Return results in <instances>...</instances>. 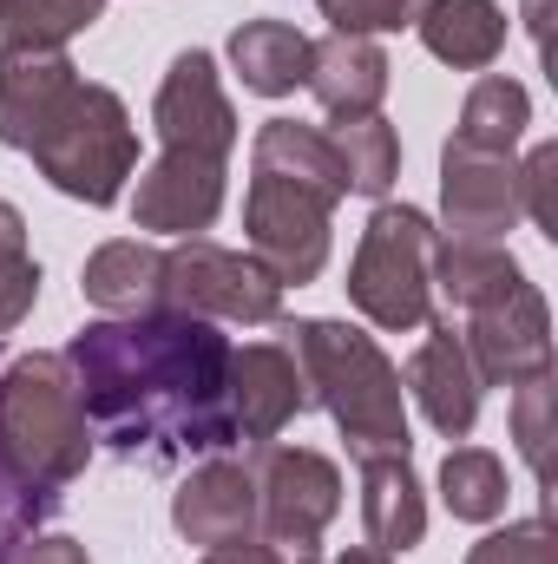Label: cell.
I'll return each instance as SVG.
<instances>
[{"label": "cell", "mask_w": 558, "mask_h": 564, "mask_svg": "<svg viewBox=\"0 0 558 564\" xmlns=\"http://www.w3.org/2000/svg\"><path fill=\"white\" fill-rule=\"evenodd\" d=\"M315 106L329 119H368L382 112V93H388V53L368 40V33H329V40H309V79Z\"/></svg>", "instance_id": "16"}, {"label": "cell", "mask_w": 558, "mask_h": 564, "mask_svg": "<svg viewBox=\"0 0 558 564\" xmlns=\"http://www.w3.org/2000/svg\"><path fill=\"white\" fill-rule=\"evenodd\" d=\"M526 126H533L526 86L506 79V73H486V79L466 93V106H460L453 144H460V151H480V158H513V144L526 139Z\"/></svg>", "instance_id": "22"}, {"label": "cell", "mask_w": 558, "mask_h": 564, "mask_svg": "<svg viewBox=\"0 0 558 564\" xmlns=\"http://www.w3.org/2000/svg\"><path fill=\"white\" fill-rule=\"evenodd\" d=\"M440 499H447L453 519H473V525L500 519V512H506V466H500V453H486V446H453V453L440 459Z\"/></svg>", "instance_id": "25"}, {"label": "cell", "mask_w": 558, "mask_h": 564, "mask_svg": "<svg viewBox=\"0 0 558 564\" xmlns=\"http://www.w3.org/2000/svg\"><path fill=\"white\" fill-rule=\"evenodd\" d=\"M79 289H86V302L106 308V315H144V308H158V295H164V250H151L139 237L99 243V250L86 257Z\"/></svg>", "instance_id": "20"}, {"label": "cell", "mask_w": 558, "mask_h": 564, "mask_svg": "<svg viewBox=\"0 0 558 564\" xmlns=\"http://www.w3.org/2000/svg\"><path fill=\"white\" fill-rule=\"evenodd\" d=\"M13 257H26V217L0 197V263H13Z\"/></svg>", "instance_id": "34"}, {"label": "cell", "mask_w": 558, "mask_h": 564, "mask_svg": "<svg viewBox=\"0 0 558 564\" xmlns=\"http://www.w3.org/2000/svg\"><path fill=\"white\" fill-rule=\"evenodd\" d=\"M230 66L250 93L282 99L309 79V33H296L289 20H244L230 33Z\"/></svg>", "instance_id": "21"}, {"label": "cell", "mask_w": 558, "mask_h": 564, "mask_svg": "<svg viewBox=\"0 0 558 564\" xmlns=\"http://www.w3.org/2000/svg\"><path fill=\"white\" fill-rule=\"evenodd\" d=\"M53 506H60V499H46L40 486H26V479L0 459V564H7V552H13L20 539L40 532V519H46Z\"/></svg>", "instance_id": "28"}, {"label": "cell", "mask_w": 558, "mask_h": 564, "mask_svg": "<svg viewBox=\"0 0 558 564\" xmlns=\"http://www.w3.org/2000/svg\"><path fill=\"white\" fill-rule=\"evenodd\" d=\"M171 525H178L191 545H204V552L257 539V486H250V466L211 453V459L178 486V499H171Z\"/></svg>", "instance_id": "14"}, {"label": "cell", "mask_w": 558, "mask_h": 564, "mask_svg": "<svg viewBox=\"0 0 558 564\" xmlns=\"http://www.w3.org/2000/svg\"><path fill=\"white\" fill-rule=\"evenodd\" d=\"M466 564H558V539L546 519H526V525H506V532H486Z\"/></svg>", "instance_id": "29"}, {"label": "cell", "mask_w": 558, "mask_h": 564, "mask_svg": "<svg viewBox=\"0 0 558 564\" xmlns=\"http://www.w3.org/2000/svg\"><path fill=\"white\" fill-rule=\"evenodd\" d=\"M408 388H415L420 414L433 421V433H447V440H466L473 433V421H480V375H473L466 341L453 335V322L427 328V341H420L415 361H408Z\"/></svg>", "instance_id": "17"}, {"label": "cell", "mask_w": 558, "mask_h": 564, "mask_svg": "<svg viewBox=\"0 0 558 564\" xmlns=\"http://www.w3.org/2000/svg\"><path fill=\"white\" fill-rule=\"evenodd\" d=\"M106 13V0H0L7 46H66Z\"/></svg>", "instance_id": "26"}, {"label": "cell", "mask_w": 558, "mask_h": 564, "mask_svg": "<svg viewBox=\"0 0 558 564\" xmlns=\"http://www.w3.org/2000/svg\"><path fill=\"white\" fill-rule=\"evenodd\" d=\"M362 525L375 552H415L427 532V506H420V479L408 459H362Z\"/></svg>", "instance_id": "19"}, {"label": "cell", "mask_w": 558, "mask_h": 564, "mask_svg": "<svg viewBox=\"0 0 558 564\" xmlns=\"http://www.w3.org/2000/svg\"><path fill=\"white\" fill-rule=\"evenodd\" d=\"M217 210H224V158H197V151H158V164L132 191L139 230L197 237V230H211Z\"/></svg>", "instance_id": "13"}, {"label": "cell", "mask_w": 558, "mask_h": 564, "mask_svg": "<svg viewBox=\"0 0 558 564\" xmlns=\"http://www.w3.org/2000/svg\"><path fill=\"white\" fill-rule=\"evenodd\" d=\"M433 243L440 230L427 224L415 204H382L355 243L348 263V302L375 322V328H420L433 315Z\"/></svg>", "instance_id": "5"}, {"label": "cell", "mask_w": 558, "mask_h": 564, "mask_svg": "<svg viewBox=\"0 0 558 564\" xmlns=\"http://www.w3.org/2000/svg\"><path fill=\"white\" fill-rule=\"evenodd\" d=\"M440 210H447V243H506L519 224V171L513 158H480L447 144L440 158Z\"/></svg>", "instance_id": "11"}, {"label": "cell", "mask_w": 558, "mask_h": 564, "mask_svg": "<svg viewBox=\"0 0 558 564\" xmlns=\"http://www.w3.org/2000/svg\"><path fill=\"white\" fill-rule=\"evenodd\" d=\"M415 13L420 0H322V20H335V33H388Z\"/></svg>", "instance_id": "30"}, {"label": "cell", "mask_w": 558, "mask_h": 564, "mask_svg": "<svg viewBox=\"0 0 558 564\" xmlns=\"http://www.w3.org/2000/svg\"><path fill=\"white\" fill-rule=\"evenodd\" d=\"M224 408L237 440L264 446L277 440L282 426L309 408V388H302V368L296 355L277 341H250V348H230V375H224Z\"/></svg>", "instance_id": "12"}, {"label": "cell", "mask_w": 558, "mask_h": 564, "mask_svg": "<svg viewBox=\"0 0 558 564\" xmlns=\"http://www.w3.org/2000/svg\"><path fill=\"white\" fill-rule=\"evenodd\" d=\"M66 368L93 440H106L119 459L171 466L191 453L211 459L237 446V426L224 408L230 341L204 315L144 308V315L86 322L66 341Z\"/></svg>", "instance_id": "1"}, {"label": "cell", "mask_w": 558, "mask_h": 564, "mask_svg": "<svg viewBox=\"0 0 558 564\" xmlns=\"http://www.w3.org/2000/svg\"><path fill=\"white\" fill-rule=\"evenodd\" d=\"M79 86L66 46H0V144L26 151Z\"/></svg>", "instance_id": "15"}, {"label": "cell", "mask_w": 558, "mask_h": 564, "mask_svg": "<svg viewBox=\"0 0 558 564\" xmlns=\"http://www.w3.org/2000/svg\"><path fill=\"white\" fill-rule=\"evenodd\" d=\"M26 151H33L40 177L79 204H119L126 177L139 171V132L112 86H73Z\"/></svg>", "instance_id": "4"}, {"label": "cell", "mask_w": 558, "mask_h": 564, "mask_svg": "<svg viewBox=\"0 0 558 564\" xmlns=\"http://www.w3.org/2000/svg\"><path fill=\"white\" fill-rule=\"evenodd\" d=\"M335 564H395L388 552H375V545H362V552H342Z\"/></svg>", "instance_id": "37"}, {"label": "cell", "mask_w": 558, "mask_h": 564, "mask_svg": "<svg viewBox=\"0 0 558 564\" xmlns=\"http://www.w3.org/2000/svg\"><path fill=\"white\" fill-rule=\"evenodd\" d=\"M151 119H158L164 151L230 158V144H237V112H230V99H224V86H217V59H211V53H197V46L171 59V73H164V86H158Z\"/></svg>", "instance_id": "10"}, {"label": "cell", "mask_w": 558, "mask_h": 564, "mask_svg": "<svg viewBox=\"0 0 558 564\" xmlns=\"http://www.w3.org/2000/svg\"><path fill=\"white\" fill-rule=\"evenodd\" d=\"M460 341H466L480 388H526V381L552 375V315H546V295L526 276H513L486 302H473Z\"/></svg>", "instance_id": "9"}, {"label": "cell", "mask_w": 558, "mask_h": 564, "mask_svg": "<svg viewBox=\"0 0 558 564\" xmlns=\"http://www.w3.org/2000/svg\"><path fill=\"white\" fill-rule=\"evenodd\" d=\"M329 144H335V164H342L348 191H362V197H388V184L401 177V139H395V126L382 112L335 119L329 126Z\"/></svg>", "instance_id": "23"}, {"label": "cell", "mask_w": 558, "mask_h": 564, "mask_svg": "<svg viewBox=\"0 0 558 564\" xmlns=\"http://www.w3.org/2000/svg\"><path fill=\"white\" fill-rule=\"evenodd\" d=\"M158 308H184V315H204V322H244L250 328V322L282 315V282L244 250H224L211 237H184L164 257Z\"/></svg>", "instance_id": "8"}, {"label": "cell", "mask_w": 558, "mask_h": 564, "mask_svg": "<svg viewBox=\"0 0 558 564\" xmlns=\"http://www.w3.org/2000/svg\"><path fill=\"white\" fill-rule=\"evenodd\" d=\"M86 453H93V426H86L66 355L7 361L0 368V459L46 499H60L86 473Z\"/></svg>", "instance_id": "3"}, {"label": "cell", "mask_w": 558, "mask_h": 564, "mask_svg": "<svg viewBox=\"0 0 558 564\" xmlns=\"http://www.w3.org/2000/svg\"><path fill=\"white\" fill-rule=\"evenodd\" d=\"M513 276H526L513 257H506V243H433V295L447 302V308H473V302H486L493 289H506Z\"/></svg>", "instance_id": "24"}, {"label": "cell", "mask_w": 558, "mask_h": 564, "mask_svg": "<svg viewBox=\"0 0 558 564\" xmlns=\"http://www.w3.org/2000/svg\"><path fill=\"white\" fill-rule=\"evenodd\" d=\"M7 564H93V558H86L79 539H40V532H33V539H20V545L7 552Z\"/></svg>", "instance_id": "33"}, {"label": "cell", "mask_w": 558, "mask_h": 564, "mask_svg": "<svg viewBox=\"0 0 558 564\" xmlns=\"http://www.w3.org/2000/svg\"><path fill=\"white\" fill-rule=\"evenodd\" d=\"M296 368L315 408H329V421L342 426L348 459H408V408H401V375L395 361L375 348V335L348 328V322H296Z\"/></svg>", "instance_id": "2"}, {"label": "cell", "mask_w": 558, "mask_h": 564, "mask_svg": "<svg viewBox=\"0 0 558 564\" xmlns=\"http://www.w3.org/2000/svg\"><path fill=\"white\" fill-rule=\"evenodd\" d=\"M250 486H257V545L277 564H322V525L342 512L335 459L264 440L250 459Z\"/></svg>", "instance_id": "6"}, {"label": "cell", "mask_w": 558, "mask_h": 564, "mask_svg": "<svg viewBox=\"0 0 558 564\" xmlns=\"http://www.w3.org/2000/svg\"><path fill=\"white\" fill-rule=\"evenodd\" d=\"M546 7H552V0H526V33H533L539 46H546Z\"/></svg>", "instance_id": "36"}, {"label": "cell", "mask_w": 558, "mask_h": 564, "mask_svg": "<svg viewBox=\"0 0 558 564\" xmlns=\"http://www.w3.org/2000/svg\"><path fill=\"white\" fill-rule=\"evenodd\" d=\"M342 204L335 184L322 177H289L257 164L250 177V197H244V237H250V257L289 289V282H315L329 263V210Z\"/></svg>", "instance_id": "7"}, {"label": "cell", "mask_w": 558, "mask_h": 564, "mask_svg": "<svg viewBox=\"0 0 558 564\" xmlns=\"http://www.w3.org/2000/svg\"><path fill=\"white\" fill-rule=\"evenodd\" d=\"M33 302H40V263L33 257L0 263V335H13L33 315Z\"/></svg>", "instance_id": "31"}, {"label": "cell", "mask_w": 558, "mask_h": 564, "mask_svg": "<svg viewBox=\"0 0 558 564\" xmlns=\"http://www.w3.org/2000/svg\"><path fill=\"white\" fill-rule=\"evenodd\" d=\"M552 408H558L552 375L526 381L519 401H513V440H519V453H526V466H533L539 486H552Z\"/></svg>", "instance_id": "27"}, {"label": "cell", "mask_w": 558, "mask_h": 564, "mask_svg": "<svg viewBox=\"0 0 558 564\" xmlns=\"http://www.w3.org/2000/svg\"><path fill=\"white\" fill-rule=\"evenodd\" d=\"M552 171H558V144H539L519 171V204L533 210L539 230H558V204H552Z\"/></svg>", "instance_id": "32"}, {"label": "cell", "mask_w": 558, "mask_h": 564, "mask_svg": "<svg viewBox=\"0 0 558 564\" xmlns=\"http://www.w3.org/2000/svg\"><path fill=\"white\" fill-rule=\"evenodd\" d=\"M415 26H420V46L433 59L460 66V73L493 66L500 46H506V13L493 0H427L415 13Z\"/></svg>", "instance_id": "18"}, {"label": "cell", "mask_w": 558, "mask_h": 564, "mask_svg": "<svg viewBox=\"0 0 558 564\" xmlns=\"http://www.w3.org/2000/svg\"><path fill=\"white\" fill-rule=\"evenodd\" d=\"M204 564H277V558H270L257 539H244V545H217V552H211Z\"/></svg>", "instance_id": "35"}]
</instances>
